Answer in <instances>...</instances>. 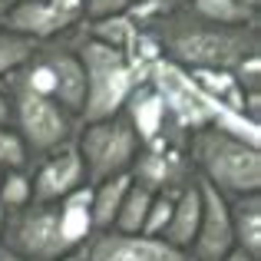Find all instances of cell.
<instances>
[{
    "mask_svg": "<svg viewBox=\"0 0 261 261\" xmlns=\"http://www.w3.org/2000/svg\"><path fill=\"white\" fill-rule=\"evenodd\" d=\"M139 27L155 43L159 60H169L178 70H235L245 57L261 53L258 23H212L192 13L182 0L142 17Z\"/></svg>",
    "mask_w": 261,
    "mask_h": 261,
    "instance_id": "obj_1",
    "label": "cell"
},
{
    "mask_svg": "<svg viewBox=\"0 0 261 261\" xmlns=\"http://www.w3.org/2000/svg\"><path fill=\"white\" fill-rule=\"evenodd\" d=\"M70 43L80 57L86 76V96H83V109H80V122H96V119H109V116L122 113V102L129 99L136 86L142 80H149V66L152 63H136L126 50L106 46L99 40L86 37L83 30H70Z\"/></svg>",
    "mask_w": 261,
    "mask_h": 261,
    "instance_id": "obj_2",
    "label": "cell"
},
{
    "mask_svg": "<svg viewBox=\"0 0 261 261\" xmlns=\"http://www.w3.org/2000/svg\"><path fill=\"white\" fill-rule=\"evenodd\" d=\"M189 159L195 178L208 182L218 195L238 198L261 192V149L215 126H202L189 133Z\"/></svg>",
    "mask_w": 261,
    "mask_h": 261,
    "instance_id": "obj_3",
    "label": "cell"
},
{
    "mask_svg": "<svg viewBox=\"0 0 261 261\" xmlns=\"http://www.w3.org/2000/svg\"><path fill=\"white\" fill-rule=\"evenodd\" d=\"M0 89H4L7 99H10V126L17 129L20 139L27 142L30 162L76 139L80 119L73 113H66L57 99L30 93L27 86L13 83V80H0Z\"/></svg>",
    "mask_w": 261,
    "mask_h": 261,
    "instance_id": "obj_4",
    "label": "cell"
},
{
    "mask_svg": "<svg viewBox=\"0 0 261 261\" xmlns=\"http://www.w3.org/2000/svg\"><path fill=\"white\" fill-rule=\"evenodd\" d=\"M73 142H76L80 159L86 166L89 185L126 175L136 152H139V146H142L139 136L133 133V126L126 122L122 113L109 116V119H96V122H80Z\"/></svg>",
    "mask_w": 261,
    "mask_h": 261,
    "instance_id": "obj_5",
    "label": "cell"
},
{
    "mask_svg": "<svg viewBox=\"0 0 261 261\" xmlns=\"http://www.w3.org/2000/svg\"><path fill=\"white\" fill-rule=\"evenodd\" d=\"M0 245L27 261H57L73 251L60 231L57 202H27L20 208H7Z\"/></svg>",
    "mask_w": 261,
    "mask_h": 261,
    "instance_id": "obj_6",
    "label": "cell"
},
{
    "mask_svg": "<svg viewBox=\"0 0 261 261\" xmlns=\"http://www.w3.org/2000/svg\"><path fill=\"white\" fill-rule=\"evenodd\" d=\"M80 23H83V0H17L4 20V30L46 43L66 37Z\"/></svg>",
    "mask_w": 261,
    "mask_h": 261,
    "instance_id": "obj_7",
    "label": "cell"
},
{
    "mask_svg": "<svg viewBox=\"0 0 261 261\" xmlns=\"http://www.w3.org/2000/svg\"><path fill=\"white\" fill-rule=\"evenodd\" d=\"M80 261H192L189 251L172 248L152 235H126V231H93L76 248Z\"/></svg>",
    "mask_w": 261,
    "mask_h": 261,
    "instance_id": "obj_8",
    "label": "cell"
},
{
    "mask_svg": "<svg viewBox=\"0 0 261 261\" xmlns=\"http://www.w3.org/2000/svg\"><path fill=\"white\" fill-rule=\"evenodd\" d=\"M30 182H33V202H60L73 189L86 185V166L80 159L76 142H66V146L33 159Z\"/></svg>",
    "mask_w": 261,
    "mask_h": 261,
    "instance_id": "obj_9",
    "label": "cell"
},
{
    "mask_svg": "<svg viewBox=\"0 0 261 261\" xmlns=\"http://www.w3.org/2000/svg\"><path fill=\"white\" fill-rule=\"evenodd\" d=\"M198 195H202V215H198V231L189 248L192 261H222L235 248L231 238V218H228V198L218 195L208 182L198 178Z\"/></svg>",
    "mask_w": 261,
    "mask_h": 261,
    "instance_id": "obj_10",
    "label": "cell"
},
{
    "mask_svg": "<svg viewBox=\"0 0 261 261\" xmlns=\"http://www.w3.org/2000/svg\"><path fill=\"white\" fill-rule=\"evenodd\" d=\"M122 116H126V122L133 126V133L139 136V142L146 146V142L159 139L162 126H166V119H169V109H166V99H162L159 89L149 83V80H142V83L129 93V99L122 102Z\"/></svg>",
    "mask_w": 261,
    "mask_h": 261,
    "instance_id": "obj_11",
    "label": "cell"
},
{
    "mask_svg": "<svg viewBox=\"0 0 261 261\" xmlns=\"http://www.w3.org/2000/svg\"><path fill=\"white\" fill-rule=\"evenodd\" d=\"M198 215H202V195H198V178L192 185H185L182 192H175L172 198V215H169L166 228H162V242H169L172 248L189 251L198 231Z\"/></svg>",
    "mask_w": 261,
    "mask_h": 261,
    "instance_id": "obj_12",
    "label": "cell"
},
{
    "mask_svg": "<svg viewBox=\"0 0 261 261\" xmlns=\"http://www.w3.org/2000/svg\"><path fill=\"white\" fill-rule=\"evenodd\" d=\"M228 218H231L235 248L261 261V192L228 198Z\"/></svg>",
    "mask_w": 261,
    "mask_h": 261,
    "instance_id": "obj_13",
    "label": "cell"
},
{
    "mask_svg": "<svg viewBox=\"0 0 261 261\" xmlns=\"http://www.w3.org/2000/svg\"><path fill=\"white\" fill-rule=\"evenodd\" d=\"M89 198H93V185H80V189H73L70 195H63L57 202L60 208V231H63L66 245H70L73 251L80 248V245L86 242L89 235H93V218H89Z\"/></svg>",
    "mask_w": 261,
    "mask_h": 261,
    "instance_id": "obj_14",
    "label": "cell"
},
{
    "mask_svg": "<svg viewBox=\"0 0 261 261\" xmlns=\"http://www.w3.org/2000/svg\"><path fill=\"white\" fill-rule=\"evenodd\" d=\"M129 189V172L106 178V182L93 185V198H89V218H93V231H106L113 228L116 215H119V202Z\"/></svg>",
    "mask_w": 261,
    "mask_h": 261,
    "instance_id": "obj_15",
    "label": "cell"
},
{
    "mask_svg": "<svg viewBox=\"0 0 261 261\" xmlns=\"http://www.w3.org/2000/svg\"><path fill=\"white\" fill-rule=\"evenodd\" d=\"M80 30L86 33V37L99 40V43L106 46H116V50H126L136 43V37H139V20L133 17V13H119V17H102V20H83L80 23Z\"/></svg>",
    "mask_w": 261,
    "mask_h": 261,
    "instance_id": "obj_16",
    "label": "cell"
},
{
    "mask_svg": "<svg viewBox=\"0 0 261 261\" xmlns=\"http://www.w3.org/2000/svg\"><path fill=\"white\" fill-rule=\"evenodd\" d=\"M192 13L225 27H245V23H261V10L242 4V0H182Z\"/></svg>",
    "mask_w": 261,
    "mask_h": 261,
    "instance_id": "obj_17",
    "label": "cell"
},
{
    "mask_svg": "<svg viewBox=\"0 0 261 261\" xmlns=\"http://www.w3.org/2000/svg\"><path fill=\"white\" fill-rule=\"evenodd\" d=\"M149 202H152V192L136 185L129 178V189L119 202V215H116L113 228L116 231H126V235H139L142 231V222H146V212H149Z\"/></svg>",
    "mask_w": 261,
    "mask_h": 261,
    "instance_id": "obj_18",
    "label": "cell"
},
{
    "mask_svg": "<svg viewBox=\"0 0 261 261\" xmlns=\"http://www.w3.org/2000/svg\"><path fill=\"white\" fill-rule=\"evenodd\" d=\"M33 50H37V40L13 33V30H0V80L17 73L33 57Z\"/></svg>",
    "mask_w": 261,
    "mask_h": 261,
    "instance_id": "obj_19",
    "label": "cell"
},
{
    "mask_svg": "<svg viewBox=\"0 0 261 261\" xmlns=\"http://www.w3.org/2000/svg\"><path fill=\"white\" fill-rule=\"evenodd\" d=\"M27 202H33L30 169H10V172L0 175V205L4 208H20Z\"/></svg>",
    "mask_w": 261,
    "mask_h": 261,
    "instance_id": "obj_20",
    "label": "cell"
},
{
    "mask_svg": "<svg viewBox=\"0 0 261 261\" xmlns=\"http://www.w3.org/2000/svg\"><path fill=\"white\" fill-rule=\"evenodd\" d=\"M0 169H30V152L27 142L20 139V133L13 126H0Z\"/></svg>",
    "mask_w": 261,
    "mask_h": 261,
    "instance_id": "obj_21",
    "label": "cell"
},
{
    "mask_svg": "<svg viewBox=\"0 0 261 261\" xmlns=\"http://www.w3.org/2000/svg\"><path fill=\"white\" fill-rule=\"evenodd\" d=\"M172 198L175 195H169V192H155L152 202H149V212H146V222H142V231H139V235H152V238L162 235L169 215H172Z\"/></svg>",
    "mask_w": 261,
    "mask_h": 261,
    "instance_id": "obj_22",
    "label": "cell"
},
{
    "mask_svg": "<svg viewBox=\"0 0 261 261\" xmlns=\"http://www.w3.org/2000/svg\"><path fill=\"white\" fill-rule=\"evenodd\" d=\"M136 7V0H83V20H102V17H119Z\"/></svg>",
    "mask_w": 261,
    "mask_h": 261,
    "instance_id": "obj_23",
    "label": "cell"
},
{
    "mask_svg": "<svg viewBox=\"0 0 261 261\" xmlns=\"http://www.w3.org/2000/svg\"><path fill=\"white\" fill-rule=\"evenodd\" d=\"M231 73H235L238 86H242L245 93H261V53H251V57H245Z\"/></svg>",
    "mask_w": 261,
    "mask_h": 261,
    "instance_id": "obj_24",
    "label": "cell"
},
{
    "mask_svg": "<svg viewBox=\"0 0 261 261\" xmlns=\"http://www.w3.org/2000/svg\"><path fill=\"white\" fill-rule=\"evenodd\" d=\"M169 4H178V0H136V7L129 13H133L136 20H142V17H149V13L162 10V7H169Z\"/></svg>",
    "mask_w": 261,
    "mask_h": 261,
    "instance_id": "obj_25",
    "label": "cell"
},
{
    "mask_svg": "<svg viewBox=\"0 0 261 261\" xmlns=\"http://www.w3.org/2000/svg\"><path fill=\"white\" fill-rule=\"evenodd\" d=\"M0 126H10V99L4 89H0Z\"/></svg>",
    "mask_w": 261,
    "mask_h": 261,
    "instance_id": "obj_26",
    "label": "cell"
},
{
    "mask_svg": "<svg viewBox=\"0 0 261 261\" xmlns=\"http://www.w3.org/2000/svg\"><path fill=\"white\" fill-rule=\"evenodd\" d=\"M222 261H255V258H251V255H245L242 248H231V251H228V255H225Z\"/></svg>",
    "mask_w": 261,
    "mask_h": 261,
    "instance_id": "obj_27",
    "label": "cell"
},
{
    "mask_svg": "<svg viewBox=\"0 0 261 261\" xmlns=\"http://www.w3.org/2000/svg\"><path fill=\"white\" fill-rule=\"evenodd\" d=\"M13 4H17V0H0V30H4V20H7V13L13 10Z\"/></svg>",
    "mask_w": 261,
    "mask_h": 261,
    "instance_id": "obj_28",
    "label": "cell"
},
{
    "mask_svg": "<svg viewBox=\"0 0 261 261\" xmlns=\"http://www.w3.org/2000/svg\"><path fill=\"white\" fill-rule=\"evenodd\" d=\"M0 261H27V258H20L17 251H10V248H4V245H0Z\"/></svg>",
    "mask_w": 261,
    "mask_h": 261,
    "instance_id": "obj_29",
    "label": "cell"
},
{
    "mask_svg": "<svg viewBox=\"0 0 261 261\" xmlns=\"http://www.w3.org/2000/svg\"><path fill=\"white\" fill-rule=\"evenodd\" d=\"M4 222H7V208L0 205V235H4Z\"/></svg>",
    "mask_w": 261,
    "mask_h": 261,
    "instance_id": "obj_30",
    "label": "cell"
},
{
    "mask_svg": "<svg viewBox=\"0 0 261 261\" xmlns=\"http://www.w3.org/2000/svg\"><path fill=\"white\" fill-rule=\"evenodd\" d=\"M57 261H80V255H76V251H70V255H63V258H57Z\"/></svg>",
    "mask_w": 261,
    "mask_h": 261,
    "instance_id": "obj_31",
    "label": "cell"
},
{
    "mask_svg": "<svg viewBox=\"0 0 261 261\" xmlns=\"http://www.w3.org/2000/svg\"><path fill=\"white\" fill-rule=\"evenodd\" d=\"M0 175H4V169H0Z\"/></svg>",
    "mask_w": 261,
    "mask_h": 261,
    "instance_id": "obj_32",
    "label": "cell"
}]
</instances>
